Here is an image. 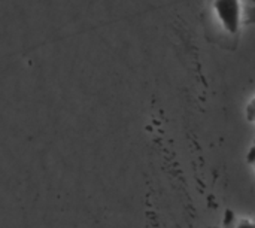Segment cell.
Masks as SVG:
<instances>
[{
  "instance_id": "obj_3",
  "label": "cell",
  "mask_w": 255,
  "mask_h": 228,
  "mask_svg": "<svg viewBox=\"0 0 255 228\" xmlns=\"http://www.w3.org/2000/svg\"><path fill=\"white\" fill-rule=\"evenodd\" d=\"M235 228H255V223L251 220H241Z\"/></svg>"
},
{
  "instance_id": "obj_1",
  "label": "cell",
  "mask_w": 255,
  "mask_h": 228,
  "mask_svg": "<svg viewBox=\"0 0 255 228\" xmlns=\"http://www.w3.org/2000/svg\"><path fill=\"white\" fill-rule=\"evenodd\" d=\"M214 12L223 28L235 36L242 27V0H214Z\"/></svg>"
},
{
  "instance_id": "obj_2",
  "label": "cell",
  "mask_w": 255,
  "mask_h": 228,
  "mask_svg": "<svg viewBox=\"0 0 255 228\" xmlns=\"http://www.w3.org/2000/svg\"><path fill=\"white\" fill-rule=\"evenodd\" d=\"M247 115H248L250 121L255 122V97L250 102V105H248V108H247Z\"/></svg>"
}]
</instances>
